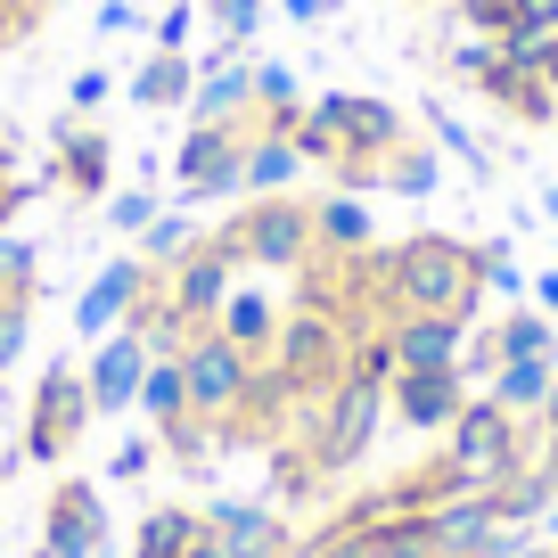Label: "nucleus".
Wrapping results in <instances>:
<instances>
[{
	"label": "nucleus",
	"instance_id": "nucleus-1",
	"mask_svg": "<svg viewBox=\"0 0 558 558\" xmlns=\"http://www.w3.org/2000/svg\"><path fill=\"white\" fill-rule=\"evenodd\" d=\"M485 296V255L452 230H411L402 246H386V320L402 313H452L469 320Z\"/></svg>",
	"mask_w": 558,
	"mask_h": 558
},
{
	"label": "nucleus",
	"instance_id": "nucleus-2",
	"mask_svg": "<svg viewBox=\"0 0 558 558\" xmlns=\"http://www.w3.org/2000/svg\"><path fill=\"white\" fill-rule=\"evenodd\" d=\"M444 460H452L460 493H501L509 476H525L534 444H525V418H509L493 395H469V411L444 427Z\"/></svg>",
	"mask_w": 558,
	"mask_h": 558
},
{
	"label": "nucleus",
	"instance_id": "nucleus-3",
	"mask_svg": "<svg viewBox=\"0 0 558 558\" xmlns=\"http://www.w3.org/2000/svg\"><path fill=\"white\" fill-rule=\"evenodd\" d=\"M353 329H362L353 313H337V304H320V296H296L288 313H279V337H271L279 378L296 386V395H329V386L345 378Z\"/></svg>",
	"mask_w": 558,
	"mask_h": 558
},
{
	"label": "nucleus",
	"instance_id": "nucleus-4",
	"mask_svg": "<svg viewBox=\"0 0 558 558\" xmlns=\"http://www.w3.org/2000/svg\"><path fill=\"white\" fill-rule=\"evenodd\" d=\"M214 239H222L239 263H263V271H304V263L320 255L313 246V206H304V197H255V206L230 214Z\"/></svg>",
	"mask_w": 558,
	"mask_h": 558
},
{
	"label": "nucleus",
	"instance_id": "nucleus-5",
	"mask_svg": "<svg viewBox=\"0 0 558 558\" xmlns=\"http://www.w3.org/2000/svg\"><path fill=\"white\" fill-rule=\"evenodd\" d=\"M255 362H263V353L230 345L222 329H197L190 345H181V386H190V418H206V427H222V436H230V418H239L246 386H255Z\"/></svg>",
	"mask_w": 558,
	"mask_h": 558
},
{
	"label": "nucleus",
	"instance_id": "nucleus-6",
	"mask_svg": "<svg viewBox=\"0 0 558 558\" xmlns=\"http://www.w3.org/2000/svg\"><path fill=\"white\" fill-rule=\"evenodd\" d=\"M83 427H90L83 369L50 362V369H41V386H34V418H25V460H34V469H58V460L83 444Z\"/></svg>",
	"mask_w": 558,
	"mask_h": 558
},
{
	"label": "nucleus",
	"instance_id": "nucleus-7",
	"mask_svg": "<svg viewBox=\"0 0 558 558\" xmlns=\"http://www.w3.org/2000/svg\"><path fill=\"white\" fill-rule=\"evenodd\" d=\"M313 107L329 116L337 148H345L337 165H386V157L402 148V107H395V99H369V90H329V99H313Z\"/></svg>",
	"mask_w": 558,
	"mask_h": 558
},
{
	"label": "nucleus",
	"instance_id": "nucleus-8",
	"mask_svg": "<svg viewBox=\"0 0 558 558\" xmlns=\"http://www.w3.org/2000/svg\"><path fill=\"white\" fill-rule=\"evenodd\" d=\"M246 132H255V116L246 123H190V140H181V157H173V173H181V190L190 197H230L246 181Z\"/></svg>",
	"mask_w": 558,
	"mask_h": 558
},
{
	"label": "nucleus",
	"instance_id": "nucleus-9",
	"mask_svg": "<svg viewBox=\"0 0 558 558\" xmlns=\"http://www.w3.org/2000/svg\"><path fill=\"white\" fill-rule=\"evenodd\" d=\"M230 271H239V255H230L222 239H197L173 271H157V288L190 329H214V313H222V296H230Z\"/></svg>",
	"mask_w": 558,
	"mask_h": 558
},
{
	"label": "nucleus",
	"instance_id": "nucleus-10",
	"mask_svg": "<svg viewBox=\"0 0 558 558\" xmlns=\"http://www.w3.org/2000/svg\"><path fill=\"white\" fill-rule=\"evenodd\" d=\"M140 378H148V337L123 320L90 345V369H83V395H90V418H116V411H140Z\"/></svg>",
	"mask_w": 558,
	"mask_h": 558
},
{
	"label": "nucleus",
	"instance_id": "nucleus-11",
	"mask_svg": "<svg viewBox=\"0 0 558 558\" xmlns=\"http://www.w3.org/2000/svg\"><path fill=\"white\" fill-rule=\"evenodd\" d=\"M460 411H469V378L460 369H395V386H386V418L411 427V436H444Z\"/></svg>",
	"mask_w": 558,
	"mask_h": 558
},
{
	"label": "nucleus",
	"instance_id": "nucleus-12",
	"mask_svg": "<svg viewBox=\"0 0 558 558\" xmlns=\"http://www.w3.org/2000/svg\"><path fill=\"white\" fill-rule=\"evenodd\" d=\"M99 550H107V501L83 485V476L50 485V509H41V558H99Z\"/></svg>",
	"mask_w": 558,
	"mask_h": 558
},
{
	"label": "nucleus",
	"instance_id": "nucleus-13",
	"mask_svg": "<svg viewBox=\"0 0 558 558\" xmlns=\"http://www.w3.org/2000/svg\"><path fill=\"white\" fill-rule=\"evenodd\" d=\"M197 518H206V534L222 542L230 558H271L279 542H296V534H288V518H279L271 501H239V493H214Z\"/></svg>",
	"mask_w": 558,
	"mask_h": 558
},
{
	"label": "nucleus",
	"instance_id": "nucleus-14",
	"mask_svg": "<svg viewBox=\"0 0 558 558\" xmlns=\"http://www.w3.org/2000/svg\"><path fill=\"white\" fill-rule=\"evenodd\" d=\"M140 296H148V263H140V255H116V263H107V271L83 288V296H74V337H107V329H123Z\"/></svg>",
	"mask_w": 558,
	"mask_h": 558
},
{
	"label": "nucleus",
	"instance_id": "nucleus-15",
	"mask_svg": "<svg viewBox=\"0 0 558 558\" xmlns=\"http://www.w3.org/2000/svg\"><path fill=\"white\" fill-rule=\"evenodd\" d=\"M386 337H395V369H460L469 320H452V313H402V320H386Z\"/></svg>",
	"mask_w": 558,
	"mask_h": 558
},
{
	"label": "nucleus",
	"instance_id": "nucleus-16",
	"mask_svg": "<svg viewBox=\"0 0 558 558\" xmlns=\"http://www.w3.org/2000/svg\"><path fill=\"white\" fill-rule=\"evenodd\" d=\"M255 116V66L239 50L206 58L197 66V90H190V123H246Z\"/></svg>",
	"mask_w": 558,
	"mask_h": 558
},
{
	"label": "nucleus",
	"instance_id": "nucleus-17",
	"mask_svg": "<svg viewBox=\"0 0 558 558\" xmlns=\"http://www.w3.org/2000/svg\"><path fill=\"white\" fill-rule=\"evenodd\" d=\"M476 90H485L493 107H509L518 123H558V90H550V74H542V66H518L509 50H501V66H493Z\"/></svg>",
	"mask_w": 558,
	"mask_h": 558
},
{
	"label": "nucleus",
	"instance_id": "nucleus-18",
	"mask_svg": "<svg viewBox=\"0 0 558 558\" xmlns=\"http://www.w3.org/2000/svg\"><path fill=\"white\" fill-rule=\"evenodd\" d=\"M107 165H116V148H107V132H90V123H58V190L74 197H99L107 190Z\"/></svg>",
	"mask_w": 558,
	"mask_h": 558
},
{
	"label": "nucleus",
	"instance_id": "nucleus-19",
	"mask_svg": "<svg viewBox=\"0 0 558 558\" xmlns=\"http://www.w3.org/2000/svg\"><path fill=\"white\" fill-rule=\"evenodd\" d=\"M296 173H304L296 140L271 132V123H255V132H246V181H239V190L246 197H288V190H296Z\"/></svg>",
	"mask_w": 558,
	"mask_h": 558
},
{
	"label": "nucleus",
	"instance_id": "nucleus-20",
	"mask_svg": "<svg viewBox=\"0 0 558 558\" xmlns=\"http://www.w3.org/2000/svg\"><path fill=\"white\" fill-rule=\"evenodd\" d=\"M140 411H148V436H173L190 427V386H181V353H148V378H140Z\"/></svg>",
	"mask_w": 558,
	"mask_h": 558
},
{
	"label": "nucleus",
	"instance_id": "nucleus-21",
	"mask_svg": "<svg viewBox=\"0 0 558 558\" xmlns=\"http://www.w3.org/2000/svg\"><path fill=\"white\" fill-rule=\"evenodd\" d=\"M369 239H378V230H369V206L353 190H337V197L313 206V246L320 255H369Z\"/></svg>",
	"mask_w": 558,
	"mask_h": 558
},
{
	"label": "nucleus",
	"instance_id": "nucleus-22",
	"mask_svg": "<svg viewBox=\"0 0 558 558\" xmlns=\"http://www.w3.org/2000/svg\"><path fill=\"white\" fill-rule=\"evenodd\" d=\"M197 534H206V518H197L190 501H165V509H148V518H140L132 558H190Z\"/></svg>",
	"mask_w": 558,
	"mask_h": 558
},
{
	"label": "nucleus",
	"instance_id": "nucleus-23",
	"mask_svg": "<svg viewBox=\"0 0 558 558\" xmlns=\"http://www.w3.org/2000/svg\"><path fill=\"white\" fill-rule=\"evenodd\" d=\"M214 329H222L230 345H246V353H271V337H279V304L263 296V288H230L222 313H214Z\"/></svg>",
	"mask_w": 558,
	"mask_h": 558
},
{
	"label": "nucleus",
	"instance_id": "nucleus-24",
	"mask_svg": "<svg viewBox=\"0 0 558 558\" xmlns=\"http://www.w3.org/2000/svg\"><path fill=\"white\" fill-rule=\"evenodd\" d=\"M493 345H501V362H558V320L542 304H518L509 320H493Z\"/></svg>",
	"mask_w": 558,
	"mask_h": 558
},
{
	"label": "nucleus",
	"instance_id": "nucleus-25",
	"mask_svg": "<svg viewBox=\"0 0 558 558\" xmlns=\"http://www.w3.org/2000/svg\"><path fill=\"white\" fill-rule=\"evenodd\" d=\"M190 90H197L190 50H148V66L132 74V99L140 107H190Z\"/></svg>",
	"mask_w": 558,
	"mask_h": 558
},
{
	"label": "nucleus",
	"instance_id": "nucleus-26",
	"mask_svg": "<svg viewBox=\"0 0 558 558\" xmlns=\"http://www.w3.org/2000/svg\"><path fill=\"white\" fill-rule=\"evenodd\" d=\"M550 378H558V362H501L485 395L501 402L509 418H525V411H542V402H550Z\"/></svg>",
	"mask_w": 558,
	"mask_h": 558
},
{
	"label": "nucleus",
	"instance_id": "nucleus-27",
	"mask_svg": "<svg viewBox=\"0 0 558 558\" xmlns=\"http://www.w3.org/2000/svg\"><path fill=\"white\" fill-rule=\"evenodd\" d=\"M362 542H369V558H427L436 550V525H427V509H402V518L362 525Z\"/></svg>",
	"mask_w": 558,
	"mask_h": 558
},
{
	"label": "nucleus",
	"instance_id": "nucleus-28",
	"mask_svg": "<svg viewBox=\"0 0 558 558\" xmlns=\"http://www.w3.org/2000/svg\"><path fill=\"white\" fill-rule=\"evenodd\" d=\"M304 116V90L288 66H255V123H271V132H296Z\"/></svg>",
	"mask_w": 558,
	"mask_h": 558
},
{
	"label": "nucleus",
	"instance_id": "nucleus-29",
	"mask_svg": "<svg viewBox=\"0 0 558 558\" xmlns=\"http://www.w3.org/2000/svg\"><path fill=\"white\" fill-rule=\"evenodd\" d=\"M197 239H206V230H197L190 214H157V222L140 230V263H148V271H173V263L190 255Z\"/></svg>",
	"mask_w": 558,
	"mask_h": 558
},
{
	"label": "nucleus",
	"instance_id": "nucleus-30",
	"mask_svg": "<svg viewBox=\"0 0 558 558\" xmlns=\"http://www.w3.org/2000/svg\"><path fill=\"white\" fill-rule=\"evenodd\" d=\"M378 190L427 197V190H436V148H418V140H411V148H395V157L378 165Z\"/></svg>",
	"mask_w": 558,
	"mask_h": 558
},
{
	"label": "nucleus",
	"instance_id": "nucleus-31",
	"mask_svg": "<svg viewBox=\"0 0 558 558\" xmlns=\"http://www.w3.org/2000/svg\"><path fill=\"white\" fill-rule=\"evenodd\" d=\"M206 17H214V58L222 50H246L263 25V0H206Z\"/></svg>",
	"mask_w": 558,
	"mask_h": 558
},
{
	"label": "nucleus",
	"instance_id": "nucleus-32",
	"mask_svg": "<svg viewBox=\"0 0 558 558\" xmlns=\"http://www.w3.org/2000/svg\"><path fill=\"white\" fill-rule=\"evenodd\" d=\"M25 329H34V296H0V378L17 369V353H25Z\"/></svg>",
	"mask_w": 558,
	"mask_h": 558
},
{
	"label": "nucleus",
	"instance_id": "nucleus-33",
	"mask_svg": "<svg viewBox=\"0 0 558 558\" xmlns=\"http://www.w3.org/2000/svg\"><path fill=\"white\" fill-rule=\"evenodd\" d=\"M493 66H501V41H493V34H460L452 41V74H460V83H485Z\"/></svg>",
	"mask_w": 558,
	"mask_h": 558
},
{
	"label": "nucleus",
	"instance_id": "nucleus-34",
	"mask_svg": "<svg viewBox=\"0 0 558 558\" xmlns=\"http://www.w3.org/2000/svg\"><path fill=\"white\" fill-rule=\"evenodd\" d=\"M0 296H34V246L0 230Z\"/></svg>",
	"mask_w": 558,
	"mask_h": 558
},
{
	"label": "nucleus",
	"instance_id": "nucleus-35",
	"mask_svg": "<svg viewBox=\"0 0 558 558\" xmlns=\"http://www.w3.org/2000/svg\"><path fill=\"white\" fill-rule=\"evenodd\" d=\"M427 132H436V140H444V148H452V157H469V165H476V173H485V148H476V132H469V123H460V116H452V107H427Z\"/></svg>",
	"mask_w": 558,
	"mask_h": 558
},
{
	"label": "nucleus",
	"instance_id": "nucleus-36",
	"mask_svg": "<svg viewBox=\"0 0 558 558\" xmlns=\"http://www.w3.org/2000/svg\"><path fill=\"white\" fill-rule=\"evenodd\" d=\"M460 25H469V34H493V41H501L509 25H518V0H460Z\"/></svg>",
	"mask_w": 558,
	"mask_h": 558
},
{
	"label": "nucleus",
	"instance_id": "nucleus-37",
	"mask_svg": "<svg viewBox=\"0 0 558 558\" xmlns=\"http://www.w3.org/2000/svg\"><path fill=\"white\" fill-rule=\"evenodd\" d=\"M476 255H485V288H493V296H525V271H518V255H509L501 239L476 246Z\"/></svg>",
	"mask_w": 558,
	"mask_h": 558
},
{
	"label": "nucleus",
	"instance_id": "nucleus-38",
	"mask_svg": "<svg viewBox=\"0 0 558 558\" xmlns=\"http://www.w3.org/2000/svg\"><path fill=\"white\" fill-rule=\"evenodd\" d=\"M493 369H501V345H493V329H476L469 345H460V378H469V386H493Z\"/></svg>",
	"mask_w": 558,
	"mask_h": 558
},
{
	"label": "nucleus",
	"instance_id": "nucleus-39",
	"mask_svg": "<svg viewBox=\"0 0 558 558\" xmlns=\"http://www.w3.org/2000/svg\"><path fill=\"white\" fill-rule=\"evenodd\" d=\"M107 222H116V230H123V239H140V230L157 222V197H148V190H123V197H116V206H107Z\"/></svg>",
	"mask_w": 558,
	"mask_h": 558
},
{
	"label": "nucleus",
	"instance_id": "nucleus-40",
	"mask_svg": "<svg viewBox=\"0 0 558 558\" xmlns=\"http://www.w3.org/2000/svg\"><path fill=\"white\" fill-rule=\"evenodd\" d=\"M165 460V444L157 436H123L116 444V460H107V476H140V469H157Z\"/></svg>",
	"mask_w": 558,
	"mask_h": 558
},
{
	"label": "nucleus",
	"instance_id": "nucleus-41",
	"mask_svg": "<svg viewBox=\"0 0 558 558\" xmlns=\"http://www.w3.org/2000/svg\"><path fill=\"white\" fill-rule=\"evenodd\" d=\"M190 25H197V9H190V0H173V9L157 17V50H190Z\"/></svg>",
	"mask_w": 558,
	"mask_h": 558
},
{
	"label": "nucleus",
	"instance_id": "nucleus-42",
	"mask_svg": "<svg viewBox=\"0 0 558 558\" xmlns=\"http://www.w3.org/2000/svg\"><path fill=\"white\" fill-rule=\"evenodd\" d=\"M107 90H116V74H107V66H83V74L66 83V99H74V107H99Z\"/></svg>",
	"mask_w": 558,
	"mask_h": 558
},
{
	"label": "nucleus",
	"instance_id": "nucleus-43",
	"mask_svg": "<svg viewBox=\"0 0 558 558\" xmlns=\"http://www.w3.org/2000/svg\"><path fill=\"white\" fill-rule=\"evenodd\" d=\"M304 550H313V558H369V542H362V534H345V525H329V534L304 542Z\"/></svg>",
	"mask_w": 558,
	"mask_h": 558
},
{
	"label": "nucleus",
	"instance_id": "nucleus-44",
	"mask_svg": "<svg viewBox=\"0 0 558 558\" xmlns=\"http://www.w3.org/2000/svg\"><path fill=\"white\" fill-rule=\"evenodd\" d=\"M25 197H34V181H0V230L25 214Z\"/></svg>",
	"mask_w": 558,
	"mask_h": 558
},
{
	"label": "nucleus",
	"instance_id": "nucleus-45",
	"mask_svg": "<svg viewBox=\"0 0 558 558\" xmlns=\"http://www.w3.org/2000/svg\"><path fill=\"white\" fill-rule=\"evenodd\" d=\"M132 25H140L132 0H107V9H99V34H132Z\"/></svg>",
	"mask_w": 558,
	"mask_h": 558
},
{
	"label": "nucleus",
	"instance_id": "nucleus-46",
	"mask_svg": "<svg viewBox=\"0 0 558 558\" xmlns=\"http://www.w3.org/2000/svg\"><path fill=\"white\" fill-rule=\"evenodd\" d=\"M534 469L558 485V427H542V444H534Z\"/></svg>",
	"mask_w": 558,
	"mask_h": 558
},
{
	"label": "nucleus",
	"instance_id": "nucleus-47",
	"mask_svg": "<svg viewBox=\"0 0 558 558\" xmlns=\"http://www.w3.org/2000/svg\"><path fill=\"white\" fill-rule=\"evenodd\" d=\"M279 9H288L296 25H320V17H329V0H279Z\"/></svg>",
	"mask_w": 558,
	"mask_h": 558
},
{
	"label": "nucleus",
	"instance_id": "nucleus-48",
	"mask_svg": "<svg viewBox=\"0 0 558 558\" xmlns=\"http://www.w3.org/2000/svg\"><path fill=\"white\" fill-rule=\"evenodd\" d=\"M0 181H17V132L0 123Z\"/></svg>",
	"mask_w": 558,
	"mask_h": 558
},
{
	"label": "nucleus",
	"instance_id": "nucleus-49",
	"mask_svg": "<svg viewBox=\"0 0 558 558\" xmlns=\"http://www.w3.org/2000/svg\"><path fill=\"white\" fill-rule=\"evenodd\" d=\"M534 304H542V313L558 320V271H542V279H534Z\"/></svg>",
	"mask_w": 558,
	"mask_h": 558
},
{
	"label": "nucleus",
	"instance_id": "nucleus-50",
	"mask_svg": "<svg viewBox=\"0 0 558 558\" xmlns=\"http://www.w3.org/2000/svg\"><path fill=\"white\" fill-rule=\"evenodd\" d=\"M542 427H558V378H550V402H542Z\"/></svg>",
	"mask_w": 558,
	"mask_h": 558
},
{
	"label": "nucleus",
	"instance_id": "nucleus-51",
	"mask_svg": "<svg viewBox=\"0 0 558 558\" xmlns=\"http://www.w3.org/2000/svg\"><path fill=\"white\" fill-rule=\"evenodd\" d=\"M271 558H313V550H304V542H279V550Z\"/></svg>",
	"mask_w": 558,
	"mask_h": 558
},
{
	"label": "nucleus",
	"instance_id": "nucleus-52",
	"mask_svg": "<svg viewBox=\"0 0 558 558\" xmlns=\"http://www.w3.org/2000/svg\"><path fill=\"white\" fill-rule=\"evenodd\" d=\"M9 9H25V17H34V9H41V0H9Z\"/></svg>",
	"mask_w": 558,
	"mask_h": 558
},
{
	"label": "nucleus",
	"instance_id": "nucleus-53",
	"mask_svg": "<svg viewBox=\"0 0 558 558\" xmlns=\"http://www.w3.org/2000/svg\"><path fill=\"white\" fill-rule=\"evenodd\" d=\"M427 558H460V550H427Z\"/></svg>",
	"mask_w": 558,
	"mask_h": 558
}]
</instances>
